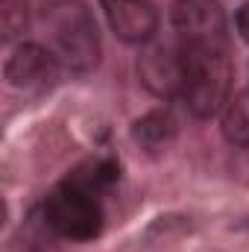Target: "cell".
<instances>
[{
    "label": "cell",
    "instance_id": "6da1fadb",
    "mask_svg": "<svg viewBox=\"0 0 249 252\" xmlns=\"http://www.w3.org/2000/svg\"><path fill=\"white\" fill-rule=\"evenodd\" d=\"M41 27L47 50L73 73H88L100 62V32L82 0H44Z\"/></svg>",
    "mask_w": 249,
    "mask_h": 252
},
{
    "label": "cell",
    "instance_id": "7a4b0ae2",
    "mask_svg": "<svg viewBox=\"0 0 249 252\" xmlns=\"http://www.w3.org/2000/svg\"><path fill=\"white\" fill-rule=\"evenodd\" d=\"M229 88H232L229 47H185L182 100L190 109V115L214 118L220 109H226Z\"/></svg>",
    "mask_w": 249,
    "mask_h": 252
},
{
    "label": "cell",
    "instance_id": "3957f363",
    "mask_svg": "<svg viewBox=\"0 0 249 252\" xmlns=\"http://www.w3.org/2000/svg\"><path fill=\"white\" fill-rule=\"evenodd\" d=\"M41 217L56 238L67 241H94L103 232V205L97 193L67 179L44 196Z\"/></svg>",
    "mask_w": 249,
    "mask_h": 252
},
{
    "label": "cell",
    "instance_id": "277c9868",
    "mask_svg": "<svg viewBox=\"0 0 249 252\" xmlns=\"http://www.w3.org/2000/svg\"><path fill=\"white\" fill-rule=\"evenodd\" d=\"M170 24L185 47H229L226 15L217 0H176Z\"/></svg>",
    "mask_w": 249,
    "mask_h": 252
},
{
    "label": "cell",
    "instance_id": "5b68a950",
    "mask_svg": "<svg viewBox=\"0 0 249 252\" xmlns=\"http://www.w3.org/2000/svg\"><path fill=\"white\" fill-rule=\"evenodd\" d=\"M138 79L144 88L161 100L182 97L185 82V47L179 38L173 41H150V47L138 59Z\"/></svg>",
    "mask_w": 249,
    "mask_h": 252
},
{
    "label": "cell",
    "instance_id": "8992f818",
    "mask_svg": "<svg viewBox=\"0 0 249 252\" xmlns=\"http://www.w3.org/2000/svg\"><path fill=\"white\" fill-rule=\"evenodd\" d=\"M3 76L12 88L24 94H47L59 79V62L47 47L35 41H21L3 64Z\"/></svg>",
    "mask_w": 249,
    "mask_h": 252
},
{
    "label": "cell",
    "instance_id": "52a82bcc",
    "mask_svg": "<svg viewBox=\"0 0 249 252\" xmlns=\"http://www.w3.org/2000/svg\"><path fill=\"white\" fill-rule=\"evenodd\" d=\"M112 32L126 44H150L158 30V12L150 0H100Z\"/></svg>",
    "mask_w": 249,
    "mask_h": 252
},
{
    "label": "cell",
    "instance_id": "ba28073f",
    "mask_svg": "<svg viewBox=\"0 0 249 252\" xmlns=\"http://www.w3.org/2000/svg\"><path fill=\"white\" fill-rule=\"evenodd\" d=\"M176 132H179L176 118L167 109H156V112L144 115L141 121H135V126H132V138L144 150H150V153H158V150L170 147L173 138H176Z\"/></svg>",
    "mask_w": 249,
    "mask_h": 252
},
{
    "label": "cell",
    "instance_id": "9c48e42d",
    "mask_svg": "<svg viewBox=\"0 0 249 252\" xmlns=\"http://www.w3.org/2000/svg\"><path fill=\"white\" fill-rule=\"evenodd\" d=\"M118 179H121V164H118L115 158H91V161L79 164V167L67 176V182L91 190V193H97V196H100L103 190H109Z\"/></svg>",
    "mask_w": 249,
    "mask_h": 252
},
{
    "label": "cell",
    "instance_id": "30bf717a",
    "mask_svg": "<svg viewBox=\"0 0 249 252\" xmlns=\"http://www.w3.org/2000/svg\"><path fill=\"white\" fill-rule=\"evenodd\" d=\"M223 135L235 147H249V88L238 91L223 112Z\"/></svg>",
    "mask_w": 249,
    "mask_h": 252
},
{
    "label": "cell",
    "instance_id": "8fae6325",
    "mask_svg": "<svg viewBox=\"0 0 249 252\" xmlns=\"http://www.w3.org/2000/svg\"><path fill=\"white\" fill-rule=\"evenodd\" d=\"M30 30V3L27 0H0V38L15 41Z\"/></svg>",
    "mask_w": 249,
    "mask_h": 252
},
{
    "label": "cell",
    "instance_id": "7c38bea8",
    "mask_svg": "<svg viewBox=\"0 0 249 252\" xmlns=\"http://www.w3.org/2000/svg\"><path fill=\"white\" fill-rule=\"evenodd\" d=\"M238 32H241V35L249 41V3L241 9V12H238Z\"/></svg>",
    "mask_w": 249,
    "mask_h": 252
}]
</instances>
